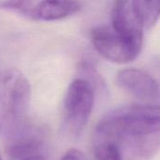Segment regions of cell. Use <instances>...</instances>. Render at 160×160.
<instances>
[{"instance_id": "30bf717a", "label": "cell", "mask_w": 160, "mask_h": 160, "mask_svg": "<svg viewBox=\"0 0 160 160\" xmlns=\"http://www.w3.org/2000/svg\"><path fill=\"white\" fill-rule=\"evenodd\" d=\"M144 29H151L160 18V1H134Z\"/></svg>"}, {"instance_id": "3957f363", "label": "cell", "mask_w": 160, "mask_h": 160, "mask_svg": "<svg viewBox=\"0 0 160 160\" xmlns=\"http://www.w3.org/2000/svg\"><path fill=\"white\" fill-rule=\"evenodd\" d=\"M95 102L92 83L84 78L73 80L67 90L64 100V115L70 134L79 136L87 126Z\"/></svg>"}, {"instance_id": "6da1fadb", "label": "cell", "mask_w": 160, "mask_h": 160, "mask_svg": "<svg viewBox=\"0 0 160 160\" xmlns=\"http://www.w3.org/2000/svg\"><path fill=\"white\" fill-rule=\"evenodd\" d=\"M31 86L22 72L9 68L0 73V135L8 142L25 132Z\"/></svg>"}, {"instance_id": "277c9868", "label": "cell", "mask_w": 160, "mask_h": 160, "mask_svg": "<svg viewBox=\"0 0 160 160\" xmlns=\"http://www.w3.org/2000/svg\"><path fill=\"white\" fill-rule=\"evenodd\" d=\"M1 8L36 21H58L70 17L82 9L76 1H5Z\"/></svg>"}, {"instance_id": "ba28073f", "label": "cell", "mask_w": 160, "mask_h": 160, "mask_svg": "<svg viewBox=\"0 0 160 160\" xmlns=\"http://www.w3.org/2000/svg\"><path fill=\"white\" fill-rule=\"evenodd\" d=\"M41 132L31 127L17 138L8 142V154L14 159L23 160L34 156L42 145Z\"/></svg>"}, {"instance_id": "7c38bea8", "label": "cell", "mask_w": 160, "mask_h": 160, "mask_svg": "<svg viewBox=\"0 0 160 160\" xmlns=\"http://www.w3.org/2000/svg\"><path fill=\"white\" fill-rule=\"evenodd\" d=\"M23 160H45L41 156H34V157H31V158H25Z\"/></svg>"}, {"instance_id": "4fadbf2b", "label": "cell", "mask_w": 160, "mask_h": 160, "mask_svg": "<svg viewBox=\"0 0 160 160\" xmlns=\"http://www.w3.org/2000/svg\"><path fill=\"white\" fill-rule=\"evenodd\" d=\"M0 160H1V158H0Z\"/></svg>"}, {"instance_id": "7a4b0ae2", "label": "cell", "mask_w": 160, "mask_h": 160, "mask_svg": "<svg viewBox=\"0 0 160 160\" xmlns=\"http://www.w3.org/2000/svg\"><path fill=\"white\" fill-rule=\"evenodd\" d=\"M95 132L117 140L160 134V105H134L114 110L99 121Z\"/></svg>"}, {"instance_id": "8992f818", "label": "cell", "mask_w": 160, "mask_h": 160, "mask_svg": "<svg viewBox=\"0 0 160 160\" xmlns=\"http://www.w3.org/2000/svg\"><path fill=\"white\" fill-rule=\"evenodd\" d=\"M112 28L128 43L142 51L143 26L134 1H116L111 12Z\"/></svg>"}, {"instance_id": "9c48e42d", "label": "cell", "mask_w": 160, "mask_h": 160, "mask_svg": "<svg viewBox=\"0 0 160 160\" xmlns=\"http://www.w3.org/2000/svg\"><path fill=\"white\" fill-rule=\"evenodd\" d=\"M93 151L96 160H127L120 141L97 132L94 133Z\"/></svg>"}, {"instance_id": "8fae6325", "label": "cell", "mask_w": 160, "mask_h": 160, "mask_svg": "<svg viewBox=\"0 0 160 160\" xmlns=\"http://www.w3.org/2000/svg\"><path fill=\"white\" fill-rule=\"evenodd\" d=\"M60 160H86L84 154L76 148H72L68 150L62 157Z\"/></svg>"}, {"instance_id": "52a82bcc", "label": "cell", "mask_w": 160, "mask_h": 160, "mask_svg": "<svg viewBox=\"0 0 160 160\" xmlns=\"http://www.w3.org/2000/svg\"><path fill=\"white\" fill-rule=\"evenodd\" d=\"M118 86L143 101H154L159 97L160 88L156 79L140 68H125L116 76Z\"/></svg>"}, {"instance_id": "5b68a950", "label": "cell", "mask_w": 160, "mask_h": 160, "mask_svg": "<svg viewBox=\"0 0 160 160\" xmlns=\"http://www.w3.org/2000/svg\"><path fill=\"white\" fill-rule=\"evenodd\" d=\"M93 47L104 59L116 63L128 64L136 60L141 50L124 40L110 25H98L91 30Z\"/></svg>"}]
</instances>
